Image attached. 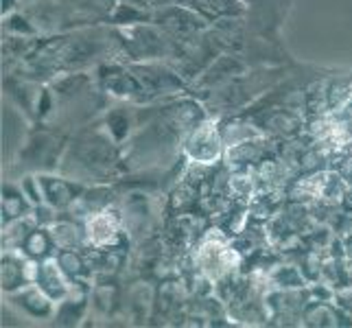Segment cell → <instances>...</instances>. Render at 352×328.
<instances>
[]
</instances>
